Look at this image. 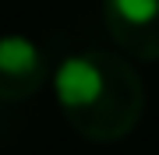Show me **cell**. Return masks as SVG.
Returning <instances> with one entry per match:
<instances>
[{"label":"cell","instance_id":"obj_1","mask_svg":"<svg viewBox=\"0 0 159 155\" xmlns=\"http://www.w3.org/2000/svg\"><path fill=\"white\" fill-rule=\"evenodd\" d=\"M57 106L74 134L110 144L138 127L145 113V85L120 53L81 50L57 67Z\"/></svg>","mask_w":159,"mask_h":155},{"label":"cell","instance_id":"obj_2","mask_svg":"<svg viewBox=\"0 0 159 155\" xmlns=\"http://www.w3.org/2000/svg\"><path fill=\"white\" fill-rule=\"evenodd\" d=\"M106 32L127 57L159 60V0H102Z\"/></svg>","mask_w":159,"mask_h":155},{"label":"cell","instance_id":"obj_3","mask_svg":"<svg viewBox=\"0 0 159 155\" xmlns=\"http://www.w3.org/2000/svg\"><path fill=\"white\" fill-rule=\"evenodd\" d=\"M50 78L46 53L25 35H0V102H25Z\"/></svg>","mask_w":159,"mask_h":155}]
</instances>
